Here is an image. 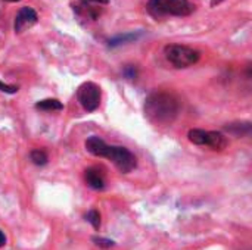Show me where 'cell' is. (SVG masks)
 I'll use <instances>...</instances> for the list:
<instances>
[{
	"label": "cell",
	"instance_id": "8992f818",
	"mask_svg": "<svg viewBox=\"0 0 252 250\" xmlns=\"http://www.w3.org/2000/svg\"><path fill=\"white\" fill-rule=\"evenodd\" d=\"M100 97H102L100 87L96 83L87 81V83H83L78 87L77 99H78L80 105L83 106V109L87 111V112H94L99 108Z\"/></svg>",
	"mask_w": 252,
	"mask_h": 250
},
{
	"label": "cell",
	"instance_id": "9c48e42d",
	"mask_svg": "<svg viewBox=\"0 0 252 250\" xmlns=\"http://www.w3.org/2000/svg\"><path fill=\"white\" fill-rule=\"evenodd\" d=\"M224 130L235 137H247L251 134V122H232L224 125Z\"/></svg>",
	"mask_w": 252,
	"mask_h": 250
},
{
	"label": "cell",
	"instance_id": "d6986e66",
	"mask_svg": "<svg viewBox=\"0 0 252 250\" xmlns=\"http://www.w3.org/2000/svg\"><path fill=\"white\" fill-rule=\"evenodd\" d=\"M221 1H224V0H211V6H213V7H216V6H217V4H220Z\"/></svg>",
	"mask_w": 252,
	"mask_h": 250
},
{
	"label": "cell",
	"instance_id": "52a82bcc",
	"mask_svg": "<svg viewBox=\"0 0 252 250\" xmlns=\"http://www.w3.org/2000/svg\"><path fill=\"white\" fill-rule=\"evenodd\" d=\"M38 22V15L37 12L30 7V6H22L16 16H15V22H13V29L16 34H22L27 29H30L32 25H35Z\"/></svg>",
	"mask_w": 252,
	"mask_h": 250
},
{
	"label": "cell",
	"instance_id": "7c38bea8",
	"mask_svg": "<svg viewBox=\"0 0 252 250\" xmlns=\"http://www.w3.org/2000/svg\"><path fill=\"white\" fill-rule=\"evenodd\" d=\"M30 159H31V162H32L34 165L43 167V165L47 164L49 156H47V153H46L43 149H32V150L30 152Z\"/></svg>",
	"mask_w": 252,
	"mask_h": 250
},
{
	"label": "cell",
	"instance_id": "4fadbf2b",
	"mask_svg": "<svg viewBox=\"0 0 252 250\" xmlns=\"http://www.w3.org/2000/svg\"><path fill=\"white\" fill-rule=\"evenodd\" d=\"M86 220H87V222L92 224V227L94 230H99V227H100V214H99L97 209H90L86 214Z\"/></svg>",
	"mask_w": 252,
	"mask_h": 250
},
{
	"label": "cell",
	"instance_id": "ac0fdd59",
	"mask_svg": "<svg viewBox=\"0 0 252 250\" xmlns=\"http://www.w3.org/2000/svg\"><path fill=\"white\" fill-rule=\"evenodd\" d=\"M6 245V236H4V233L0 230V248H3Z\"/></svg>",
	"mask_w": 252,
	"mask_h": 250
},
{
	"label": "cell",
	"instance_id": "3957f363",
	"mask_svg": "<svg viewBox=\"0 0 252 250\" xmlns=\"http://www.w3.org/2000/svg\"><path fill=\"white\" fill-rule=\"evenodd\" d=\"M148 10L154 16H189L195 6L189 0H149Z\"/></svg>",
	"mask_w": 252,
	"mask_h": 250
},
{
	"label": "cell",
	"instance_id": "9a60e30c",
	"mask_svg": "<svg viewBox=\"0 0 252 250\" xmlns=\"http://www.w3.org/2000/svg\"><path fill=\"white\" fill-rule=\"evenodd\" d=\"M124 75H126L127 78H130V80L136 78V77H137V68L133 66V65L126 66V68H124Z\"/></svg>",
	"mask_w": 252,
	"mask_h": 250
},
{
	"label": "cell",
	"instance_id": "ba28073f",
	"mask_svg": "<svg viewBox=\"0 0 252 250\" xmlns=\"http://www.w3.org/2000/svg\"><path fill=\"white\" fill-rule=\"evenodd\" d=\"M84 180L87 183V186L93 190H103L105 186H106V181H105V175L102 172L100 168L97 167H90L84 171Z\"/></svg>",
	"mask_w": 252,
	"mask_h": 250
},
{
	"label": "cell",
	"instance_id": "8fae6325",
	"mask_svg": "<svg viewBox=\"0 0 252 250\" xmlns=\"http://www.w3.org/2000/svg\"><path fill=\"white\" fill-rule=\"evenodd\" d=\"M139 32H126V34H118L112 38H109V46L111 47H117V46H121V44H126V43H131L134 40L139 38Z\"/></svg>",
	"mask_w": 252,
	"mask_h": 250
},
{
	"label": "cell",
	"instance_id": "ffe728a7",
	"mask_svg": "<svg viewBox=\"0 0 252 250\" xmlns=\"http://www.w3.org/2000/svg\"><path fill=\"white\" fill-rule=\"evenodd\" d=\"M6 1H19V0H6Z\"/></svg>",
	"mask_w": 252,
	"mask_h": 250
},
{
	"label": "cell",
	"instance_id": "30bf717a",
	"mask_svg": "<svg viewBox=\"0 0 252 250\" xmlns=\"http://www.w3.org/2000/svg\"><path fill=\"white\" fill-rule=\"evenodd\" d=\"M35 109H40V111H46V112H53V111H62L63 109V103L59 102L58 99H43V100H38L35 103Z\"/></svg>",
	"mask_w": 252,
	"mask_h": 250
},
{
	"label": "cell",
	"instance_id": "6da1fadb",
	"mask_svg": "<svg viewBox=\"0 0 252 250\" xmlns=\"http://www.w3.org/2000/svg\"><path fill=\"white\" fill-rule=\"evenodd\" d=\"M145 116L158 127H167L174 122L180 112V100L170 91H154L145 100Z\"/></svg>",
	"mask_w": 252,
	"mask_h": 250
},
{
	"label": "cell",
	"instance_id": "5bb4252c",
	"mask_svg": "<svg viewBox=\"0 0 252 250\" xmlns=\"http://www.w3.org/2000/svg\"><path fill=\"white\" fill-rule=\"evenodd\" d=\"M92 242L99 246V248H103V249H109L112 246H115V242L109 240V239H105V237H99V236H93L92 237Z\"/></svg>",
	"mask_w": 252,
	"mask_h": 250
},
{
	"label": "cell",
	"instance_id": "5b68a950",
	"mask_svg": "<svg viewBox=\"0 0 252 250\" xmlns=\"http://www.w3.org/2000/svg\"><path fill=\"white\" fill-rule=\"evenodd\" d=\"M188 139L190 143L196 146H208L213 150H223L229 141L226 136H223L219 131H208V130H201V128H192L188 133Z\"/></svg>",
	"mask_w": 252,
	"mask_h": 250
},
{
	"label": "cell",
	"instance_id": "e0dca14e",
	"mask_svg": "<svg viewBox=\"0 0 252 250\" xmlns=\"http://www.w3.org/2000/svg\"><path fill=\"white\" fill-rule=\"evenodd\" d=\"M83 3H97V4H108L109 0H81Z\"/></svg>",
	"mask_w": 252,
	"mask_h": 250
},
{
	"label": "cell",
	"instance_id": "277c9868",
	"mask_svg": "<svg viewBox=\"0 0 252 250\" xmlns=\"http://www.w3.org/2000/svg\"><path fill=\"white\" fill-rule=\"evenodd\" d=\"M164 53L167 60L176 68H189L195 65L201 57L199 50L185 44H168L165 46Z\"/></svg>",
	"mask_w": 252,
	"mask_h": 250
},
{
	"label": "cell",
	"instance_id": "7a4b0ae2",
	"mask_svg": "<svg viewBox=\"0 0 252 250\" xmlns=\"http://www.w3.org/2000/svg\"><path fill=\"white\" fill-rule=\"evenodd\" d=\"M84 146L90 155L109 159L121 174H128L137 167V158L127 147L108 144L99 136H90L86 140Z\"/></svg>",
	"mask_w": 252,
	"mask_h": 250
},
{
	"label": "cell",
	"instance_id": "2e32d148",
	"mask_svg": "<svg viewBox=\"0 0 252 250\" xmlns=\"http://www.w3.org/2000/svg\"><path fill=\"white\" fill-rule=\"evenodd\" d=\"M0 91L7 93V94H15L18 91V87L16 85H9V84H4V83L0 81Z\"/></svg>",
	"mask_w": 252,
	"mask_h": 250
}]
</instances>
